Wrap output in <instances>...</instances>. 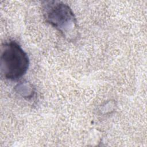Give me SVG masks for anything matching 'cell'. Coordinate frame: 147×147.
Segmentation results:
<instances>
[{"mask_svg":"<svg viewBox=\"0 0 147 147\" xmlns=\"http://www.w3.org/2000/svg\"><path fill=\"white\" fill-rule=\"evenodd\" d=\"M42 11L47 23L65 37H74L77 29V21L74 12L67 4L57 1H44Z\"/></svg>","mask_w":147,"mask_h":147,"instance_id":"2","label":"cell"},{"mask_svg":"<svg viewBox=\"0 0 147 147\" xmlns=\"http://www.w3.org/2000/svg\"><path fill=\"white\" fill-rule=\"evenodd\" d=\"M17 92H18L23 97H26L27 98H32L34 95V91L32 86L28 83V82L21 83L17 85L16 87Z\"/></svg>","mask_w":147,"mask_h":147,"instance_id":"3","label":"cell"},{"mask_svg":"<svg viewBox=\"0 0 147 147\" xmlns=\"http://www.w3.org/2000/svg\"><path fill=\"white\" fill-rule=\"evenodd\" d=\"M29 60L20 45L14 41L4 43L1 47L0 70L2 76L10 80H16L27 72Z\"/></svg>","mask_w":147,"mask_h":147,"instance_id":"1","label":"cell"}]
</instances>
